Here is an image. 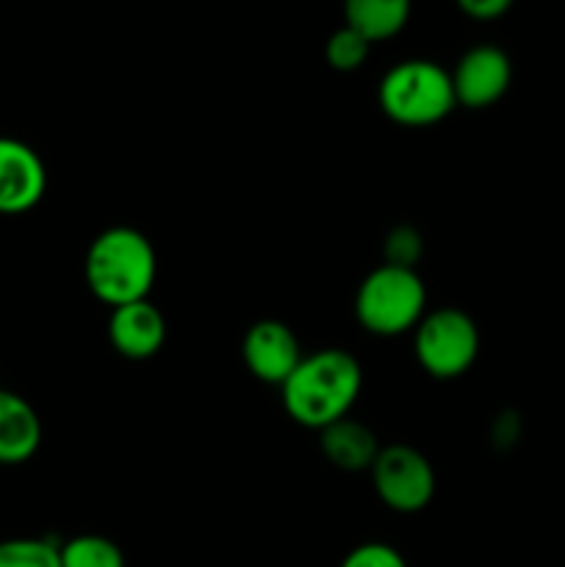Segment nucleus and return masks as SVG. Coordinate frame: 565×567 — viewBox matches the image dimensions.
Wrapping results in <instances>:
<instances>
[{
  "mask_svg": "<svg viewBox=\"0 0 565 567\" xmlns=\"http://www.w3.org/2000/svg\"><path fill=\"white\" fill-rule=\"evenodd\" d=\"M363 388V371L347 349H316L305 354L282 382V408L305 430H327L347 419Z\"/></svg>",
  "mask_w": 565,
  "mask_h": 567,
  "instance_id": "1",
  "label": "nucleus"
},
{
  "mask_svg": "<svg viewBox=\"0 0 565 567\" xmlns=\"http://www.w3.org/2000/svg\"><path fill=\"white\" fill-rule=\"evenodd\" d=\"M83 275L89 291L111 310L147 299L158 275L153 241L136 227H109L89 244Z\"/></svg>",
  "mask_w": 565,
  "mask_h": 567,
  "instance_id": "2",
  "label": "nucleus"
},
{
  "mask_svg": "<svg viewBox=\"0 0 565 567\" xmlns=\"http://www.w3.org/2000/svg\"><path fill=\"white\" fill-rule=\"evenodd\" d=\"M377 100L382 114L404 127L435 125L458 109L452 75L430 59H408L393 64L382 75Z\"/></svg>",
  "mask_w": 565,
  "mask_h": 567,
  "instance_id": "3",
  "label": "nucleus"
},
{
  "mask_svg": "<svg viewBox=\"0 0 565 567\" xmlns=\"http://www.w3.org/2000/svg\"><path fill=\"white\" fill-rule=\"evenodd\" d=\"M427 313V288L419 271L382 264L363 277L355 297V316L371 336L393 338L415 330Z\"/></svg>",
  "mask_w": 565,
  "mask_h": 567,
  "instance_id": "4",
  "label": "nucleus"
},
{
  "mask_svg": "<svg viewBox=\"0 0 565 567\" xmlns=\"http://www.w3.org/2000/svg\"><path fill=\"white\" fill-rule=\"evenodd\" d=\"M415 360L435 380H458L480 358L476 321L460 308L427 310L415 324Z\"/></svg>",
  "mask_w": 565,
  "mask_h": 567,
  "instance_id": "5",
  "label": "nucleus"
},
{
  "mask_svg": "<svg viewBox=\"0 0 565 567\" xmlns=\"http://www.w3.org/2000/svg\"><path fill=\"white\" fill-rule=\"evenodd\" d=\"M371 485L380 502L393 513H421L435 496V468L419 449L408 443L382 446L371 465Z\"/></svg>",
  "mask_w": 565,
  "mask_h": 567,
  "instance_id": "6",
  "label": "nucleus"
},
{
  "mask_svg": "<svg viewBox=\"0 0 565 567\" xmlns=\"http://www.w3.org/2000/svg\"><path fill=\"white\" fill-rule=\"evenodd\" d=\"M458 105L471 111L491 109L513 83V61L499 44H474L449 70Z\"/></svg>",
  "mask_w": 565,
  "mask_h": 567,
  "instance_id": "7",
  "label": "nucleus"
},
{
  "mask_svg": "<svg viewBox=\"0 0 565 567\" xmlns=\"http://www.w3.org/2000/svg\"><path fill=\"white\" fill-rule=\"evenodd\" d=\"M302 347L288 324L277 319H260L244 332L242 360L255 380L282 388L302 360Z\"/></svg>",
  "mask_w": 565,
  "mask_h": 567,
  "instance_id": "8",
  "label": "nucleus"
},
{
  "mask_svg": "<svg viewBox=\"0 0 565 567\" xmlns=\"http://www.w3.org/2000/svg\"><path fill=\"white\" fill-rule=\"evenodd\" d=\"M48 192V169L31 144L0 136V214L17 216L37 208Z\"/></svg>",
  "mask_w": 565,
  "mask_h": 567,
  "instance_id": "9",
  "label": "nucleus"
},
{
  "mask_svg": "<svg viewBox=\"0 0 565 567\" xmlns=\"http://www.w3.org/2000/svg\"><path fill=\"white\" fill-rule=\"evenodd\" d=\"M109 341L125 360H150L166 341V319L150 299L111 310Z\"/></svg>",
  "mask_w": 565,
  "mask_h": 567,
  "instance_id": "10",
  "label": "nucleus"
},
{
  "mask_svg": "<svg viewBox=\"0 0 565 567\" xmlns=\"http://www.w3.org/2000/svg\"><path fill=\"white\" fill-rule=\"evenodd\" d=\"M42 446V419L28 399L0 388V465H22Z\"/></svg>",
  "mask_w": 565,
  "mask_h": 567,
  "instance_id": "11",
  "label": "nucleus"
},
{
  "mask_svg": "<svg viewBox=\"0 0 565 567\" xmlns=\"http://www.w3.org/2000/svg\"><path fill=\"white\" fill-rule=\"evenodd\" d=\"M321 435V452L330 460L336 468L341 471H371L377 454H380V443H377V435L360 421L347 419L336 421L327 430L319 432Z\"/></svg>",
  "mask_w": 565,
  "mask_h": 567,
  "instance_id": "12",
  "label": "nucleus"
},
{
  "mask_svg": "<svg viewBox=\"0 0 565 567\" xmlns=\"http://www.w3.org/2000/svg\"><path fill=\"white\" fill-rule=\"evenodd\" d=\"M413 0H343V25L363 33L371 44L388 42L404 31Z\"/></svg>",
  "mask_w": 565,
  "mask_h": 567,
  "instance_id": "13",
  "label": "nucleus"
},
{
  "mask_svg": "<svg viewBox=\"0 0 565 567\" xmlns=\"http://www.w3.org/2000/svg\"><path fill=\"white\" fill-rule=\"evenodd\" d=\"M61 567H125V554L103 535H78L61 546Z\"/></svg>",
  "mask_w": 565,
  "mask_h": 567,
  "instance_id": "14",
  "label": "nucleus"
},
{
  "mask_svg": "<svg viewBox=\"0 0 565 567\" xmlns=\"http://www.w3.org/2000/svg\"><path fill=\"white\" fill-rule=\"evenodd\" d=\"M0 567H61V546L44 537L0 540Z\"/></svg>",
  "mask_w": 565,
  "mask_h": 567,
  "instance_id": "15",
  "label": "nucleus"
},
{
  "mask_svg": "<svg viewBox=\"0 0 565 567\" xmlns=\"http://www.w3.org/2000/svg\"><path fill=\"white\" fill-rule=\"evenodd\" d=\"M371 53V42L358 33L355 28L341 25L338 31L330 33L325 44V59L327 64L336 72H355L366 64Z\"/></svg>",
  "mask_w": 565,
  "mask_h": 567,
  "instance_id": "16",
  "label": "nucleus"
},
{
  "mask_svg": "<svg viewBox=\"0 0 565 567\" xmlns=\"http://www.w3.org/2000/svg\"><path fill=\"white\" fill-rule=\"evenodd\" d=\"M338 567H408V563L388 543H363V546H355Z\"/></svg>",
  "mask_w": 565,
  "mask_h": 567,
  "instance_id": "17",
  "label": "nucleus"
},
{
  "mask_svg": "<svg viewBox=\"0 0 565 567\" xmlns=\"http://www.w3.org/2000/svg\"><path fill=\"white\" fill-rule=\"evenodd\" d=\"M421 255V238L413 227H397L386 241V264L408 266L415 269V260Z\"/></svg>",
  "mask_w": 565,
  "mask_h": 567,
  "instance_id": "18",
  "label": "nucleus"
},
{
  "mask_svg": "<svg viewBox=\"0 0 565 567\" xmlns=\"http://www.w3.org/2000/svg\"><path fill=\"white\" fill-rule=\"evenodd\" d=\"M513 3L515 0H454V6H458L469 20L476 22L499 20V17H504L513 9Z\"/></svg>",
  "mask_w": 565,
  "mask_h": 567,
  "instance_id": "19",
  "label": "nucleus"
}]
</instances>
